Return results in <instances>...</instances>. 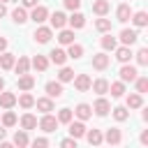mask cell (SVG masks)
<instances>
[{"label": "cell", "mask_w": 148, "mask_h": 148, "mask_svg": "<svg viewBox=\"0 0 148 148\" xmlns=\"http://www.w3.org/2000/svg\"><path fill=\"white\" fill-rule=\"evenodd\" d=\"M46 95H49L51 99L62 97V83H60V81H49V83H46Z\"/></svg>", "instance_id": "8992f818"}, {"label": "cell", "mask_w": 148, "mask_h": 148, "mask_svg": "<svg viewBox=\"0 0 148 148\" xmlns=\"http://www.w3.org/2000/svg\"><path fill=\"white\" fill-rule=\"evenodd\" d=\"M7 14V7H5V2H0V18Z\"/></svg>", "instance_id": "681fc988"}, {"label": "cell", "mask_w": 148, "mask_h": 148, "mask_svg": "<svg viewBox=\"0 0 148 148\" xmlns=\"http://www.w3.org/2000/svg\"><path fill=\"white\" fill-rule=\"evenodd\" d=\"M51 35H53V30H51V28H46V25H42V23H39V25H37V30H35V35H32V37H35V42H39V44H46V42H49V39H51Z\"/></svg>", "instance_id": "277c9868"}, {"label": "cell", "mask_w": 148, "mask_h": 148, "mask_svg": "<svg viewBox=\"0 0 148 148\" xmlns=\"http://www.w3.org/2000/svg\"><path fill=\"white\" fill-rule=\"evenodd\" d=\"M72 79H74V69L62 67V69H60V74H58V81H60V83H67V81H72Z\"/></svg>", "instance_id": "8d00e7d4"}, {"label": "cell", "mask_w": 148, "mask_h": 148, "mask_svg": "<svg viewBox=\"0 0 148 148\" xmlns=\"http://www.w3.org/2000/svg\"><path fill=\"white\" fill-rule=\"evenodd\" d=\"M95 28H97L99 32H109V30H111V21H109V18H97V21H95Z\"/></svg>", "instance_id": "ab89813d"}, {"label": "cell", "mask_w": 148, "mask_h": 148, "mask_svg": "<svg viewBox=\"0 0 148 148\" xmlns=\"http://www.w3.org/2000/svg\"><path fill=\"white\" fill-rule=\"evenodd\" d=\"M35 106H37L42 113H51V111H53V99H51V97H39V99H35Z\"/></svg>", "instance_id": "e0dca14e"}, {"label": "cell", "mask_w": 148, "mask_h": 148, "mask_svg": "<svg viewBox=\"0 0 148 148\" xmlns=\"http://www.w3.org/2000/svg\"><path fill=\"white\" fill-rule=\"evenodd\" d=\"M67 46H69V49H67V58L79 60V58L83 56V46H81V44H74V42H72V44H67Z\"/></svg>", "instance_id": "f546056e"}, {"label": "cell", "mask_w": 148, "mask_h": 148, "mask_svg": "<svg viewBox=\"0 0 148 148\" xmlns=\"http://www.w3.org/2000/svg\"><path fill=\"white\" fill-rule=\"evenodd\" d=\"M141 143H148V132H141Z\"/></svg>", "instance_id": "f907efd6"}, {"label": "cell", "mask_w": 148, "mask_h": 148, "mask_svg": "<svg viewBox=\"0 0 148 148\" xmlns=\"http://www.w3.org/2000/svg\"><path fill=\"white\" fill-rule=\"evenodd\" d=\"M90 88H92L97 95H104V92H109V81H106V79H97V81H90Z\"/></svg>", "instance_id": "603a6c76"}, {"label": "cell", "mask_w": 148, "mask_h": 148, "mask_svg": "<svg viewBox=\"0 0 148 148\" xmlns=\"http://www.w3.org/2000/svg\"><path fill=\"white\" fill-rule=\"evenodd\" d=\"M104 141H106V143H111V146H118V143L123 141V134H120V130H118V127H111V130H106V134H104Z\"/></svg>", "instance_id": "30bf717a"}, {"label": "cell", "mask_w": 148, "mask_h": 148, "mask_svg": "<svg viewBox=\"0 0 148 148\" xmlns=\"http://www.w3.org/2000/svg\"><path fill=\"white\" fill-rule=\"evenodd\" d=\"M62 2H65V7H67V9H72V12L81 7V0H62Z\"/></svg>", "instance_id": "f6af8a7d"}, {"label": "cell", "mask_w": 148, "mask_h": 148, "mask_svg": "<svg viewBox=\"0 0 148 148\" xmlns=\"http://www.w3.org/2000/svg\"><path fill=\"white\" fill-rule=\"evenodd\" d=\"M136 39H139V32H136V30H130V28H125V30L120 32V42H123L125 46H132Z\"/></svg>", "instance_id": "5bb4252c"}, {"label": "cell", "mask_w": 148, "mask_h": 148, "mask_svg": "<svg viewBox=\"0 0 148 148\" xmlns=\"http://www.w3.org/2000/svg\"><path fill=\"white\" fill-rule=\"evenodd\" d=\"M49 56H51V62L58 65V67H62V65L67 62V51H62V49H53Z\"/></svg>", "instance_id": "9a60e30c"}, {"label": "cell", "mask_w": 148, "mask_h": 148, "mask_svg": "<svg viewBox=\"0 0 148 148\" xmlns=\"http://www.w3.org/2000/svg\"><path fill=\"white\" fill-rule=\"evenodd\" d=\"M58 42L60 44H72L74 42V30H65V28H60V35H58Z\"/></svg>", "instance_id": "d6a6232c"}, {"label": "cell", "mask_w": 148, "mask_h": 148, "mask_svg": "<svg viewBox=\"0 0 148 148\" xmlns=\"http://www.w3.org/2000/svg\"><path fill=\"white\" fill-rule=\"evenodd\" d=\"M14 62H16L14 53H7V51H2V53H0V67H2V69H12V67H14Z\"/></svg>", "instance_id": "44dd1931"}, {"label": "cell", "mask_w": 148, "mask_h": 148, "mask_svg": "<svg viewBox=\"0 0 148 148\" xmlns=\"http://www.w3.org/2000/svg\"><path fill=\"white\" fill-rule=\"evenodd\" d=\"M14 143H16L18 148H23V146H28V143H30V139H28V132H25V130H21V132H16V134H14Z\"/></svg>", "instance_id": "e575fe53"}, {"label": "cell", "mask_w": 148, "mask_h": 148, "mask_svg": "<svg viewBox=\"0 0 148 148\" xmlns=\"http://www.w3.org/2000/svg\"><path fill=\"white\" fill-rule=\"evenodd\" d=\"M35 5H39V0H23V7H35Z\"/></svg>", "instance_id": "7dc6e473"}, {"label": "cell", "mask_w": 148, "mask_h": 148, "mask_svg": "<svg viewBox=\"0 0 148 148\" xmlns=\"http://www.w3.org/2000/svg\"><path fill=\"white\" fill-rule=\"evenodd\" d=\"M37 125H39V130H44V132H56V130H58V118L51 116V113H44Z\"/></svg>", "instance_id": "6da1fadb"}, {"label": "cell", "mask_w": 148, "mask_h": 148, "mask_svg": "<svg viewBox=\"0 0 148 148\" xmlns=\"http://www.w3.org/2000/svg\"><path fill=\"white\" fill-rule=\"evenodd\" d=\"M143 104V97L139 95V92H132V95H127V106L130 109H139Z\"/></svg>", "instance_id": "836d02e7"}, {"label": "cell", "mask_w": 148, "mask_h": 148, "mask_svg": "<svg viewBox=\"0 0 148 148\" xmlns=\"http://www.w3.org/2000/svg\"><path fill=\"white\" fill-rule=\"evenodd\" d=\"M32 67L39 69V72H44V69L49 67V60H46L44 56H35V58H32Z\"/></svg>", "instance_id": "d590c367"}, {"label": "cell", "mask_w": 148, "mask_h": 148, "mask_svg": "<svg viewBox=\"0 0 148 148\" xmlns=\"http://www.w3.org/2000/svg\"><path fill=\"white\" fill-rule=\"evenodd\" d=\"M28 18H32V21L39 25V23H44V21L49 18V9H46L44 5H35V7H32V14H30Z\"/></svg>", "instance_id": "3957f363"}, {"label": "cell", "mask_w": 148, "mask_h": 148, "mask_svg": "<svg viewBox=\"0 0 148 148\" xmlns=\"http://www.w3.org/2000/svg\"><path fill=\"white\" fill-rule=\"evenodd\" d=\"M2 90H5V79L0 76V92H2Z\"/></svg>", "instance_id": "f5cc1de1"}, {"label": "cell", "mask_w": 148, "mask_h": 148, "mask_svg": "<svg viewBox=\"0 0 148 148\" xmlns=\"http://www.w3.org/2000/svg\"><path fill=\"white\" fill-rule=\"evenodd\" d=\"M2 125H5V127H14V125H16V113L5 111V116H2Z\"/></svg>", "instance_id": "b9f144b4"}, {"label": "cell", "mask_w": 148, "mask_h": 148, "mask_svg": "<svg viewBox=\"0 0 148 148\" xmlns=\"http://www.w3.org/2000/svg\"><path fill=\"white\" fill-rule=\"evenodd\" d=\"M49 18H51V28H56V30L65 28V23H67V16L62 12H53V14H49Z\"/></svg>", "instance_id": "7c38bea8"}, {"label": "cell", "mask_w": 148, "mask_h": 148, "mask_svg": "<svg viewBox=\"0 0 148 148\" xmlns=\"http://www.w3.org/2000/svg\"><path fill=\"white\" fill-rule=\"evenodd\" d=\"M16 102H18L21 109H30V106H35V97H32L30 92H23L21 97H16Z\"/></svg>", "instance_id": "1f68e13d"}, {"label": "cell", "mask_w": 148, "mask_h": 148, "mask_svg": "<svg viewBox=\"0 0 148 148\" xmlns=\"http://www.w3.org/2000/svg\"><path fill=\"white\" fill-rule=\"evenodd\" d=\"M12 21L18 23V25H23V23L28 21V12H25V7H16V9L12 12Z\"/></svg>", "instance_id": "d6986e66"}, {"label": "cell", "mask_w": 148, "mask_h": 148, "mask_svg": "<svg viewBox=\"0 0 148 148\" xmlns=\"http://www.w3.org/2000/svg\"><path fill=\"white\" fill-rule=\"evenodd\" d=\"M5 134H7V130H5V125L0 127V141H5Z\"/></svg>", "instance_id": "816d5d0a"}, {"label": "cell", "mask_w": 148, "mask_h": 148, "mask_svg": "<svg viewBox=\"0 0 148 148\" xmlns=\"http://www.w3.org/2000/svg\"><path fill=\"white\" fill-rule=\"evenodd\" d=\"M74 116H76L79 120H88V118L92 116V106H90V104H86V102H81V104H76Z\"/></svg>", "instance_id": "52a82bcc"}, {"label": "cell", "mask_w": 148, "mask_h": 148, "mask_svg": "<svg viewBox=\"0 0 148 148\" xmlns=\"http://www.w3.org/2000/svg\"><path fill=\"white\" fill-rule=\"evenodd\" d=\"M136 67L134 65H127V62H123V67H120V81L123 83H132L134 79H136Z\"/></svg>", "instance_id": "7a4b0ae2"}, {"label": "cell", "mask_w": 148, "mask_h": 148, "mask_svg": "<svg viewBox=\"0 0 148 148\" xmlns=\"http://www.w3.org/2000/svg\"><path fill=\"white\" fill-rule=\"evenodd\" d=\"M67 23L72 25V30H79V28H83V25H86V16H83L81 12H76V9H74V14L67 18Z\"/></svg>", "instance_id": "4fadbf2b"}, {"label": "cell", "mask_w": 148, "mask_h": 148, "mask_svg": "<svg viewBox=\"0 0 148 148\" xmlns=\"http://www.w3.org/2000/svg\"><path fill=\"white\" fill-rule=\"evenodd\" d=\"M14 69H16V74H25V72L30 69V60H28L25 56H21V58L14 62Z\"/></svg>", "instance_id": "4dcf8cb0"}, {"label": "cell", "mask_w": 148, "mask_h": 148, "mask_svg": "<svg viewBox=\"0 0 148 148\" xmlns=\"http://www.w3.org/2000/svg\"><path fill=\"white\" fill-rule=\"evenodd\" d=\"M5 49H7V39H5V37H0V53H2Z\"/></svg>", "instance_id": "c3c4849f"}, {"label": "cell", "mask_w": 148, "mask_h": 148, "mask_svg": "<svg viewBox=\"0 0 148 148\" xmlns=\"http://www.w3.org/2000/svg\"><path fill=\"white\" fill-rule=\"evenodd\" d=\"M92 111H95L97 116H106V113L111 111V104H109V102H106V99H104V97L99 95V99H97V102L92 104Z\"/></svg>", "instance_id": "2e32d148"}, {"label": "cell", "mask_w": 148, "mask_h": 148, "mask_svg": "<svg viewBox=\"0 0 148 148\" xmlns=\"http://www.w3.org/2000/svg\"><path fill=\"white\" fill-rule=\"evenodd\" d=\"M99 44H102V49H104V51H113V49L118 46V42H116V37H111L109 32H104V37L99 39Z\"/></svg>", "instance_id": "83f0119b"}, {"label": "cell", "mask_w": 148, "mask_h": 148, "mask_svg": "<svg viewBox=\"0 0 148 148\" xmlns=\"http://www.w3.org/2000/svg\"><path fill=\"white\" fill-rule=\"evenodd\" d=\"M16 104V95L14 92H0V106L2 109H12Z\"/></svg>", "instance_id": "4316f807"}, {"label": "cell", "mask_w": 148, "mask_h": 148, "mask_svg": "<svg viewBox=\"0 0 148 148\" xmlns=\"http://www.w3.org/2000/svg\"><path fill=\"white\" fill-rule=\"evenodd\" d=\"M69 125V136H74V139H81L83 134H86V125H83V120H69L67 123Z\"/></svg>", "instance_id": "ba28073f"}, {"label": "cell", "mask_w": 148, "mask_h": 148, "mask_svg": "<svg viewBox=\"0 0 148 148\" xmlns=\"http://www.w3.org/2000/svg\"><path fill=\"white\" fill-rule=\"evenodd\" d=\"M32 86H35V76H30L28 72L25 74H18V88L21 90H30Z\"/></svg>", "instance_id": "7402d4cb"}, {"label": "cell", "mask_w": 148, "mask_h": 148, "mask_svg": "<svg viewBox=\"0 0 148 148\" xmlns=\"http://www.w3.org/2000/svg\"><path fill=\"white\" fill-rule=\"evenodd\" d=\"M113 51H116V60H118V62H130V58H132V51H130V46H125V44H123L120 49L116 46Z\"/></svg>", "instance_id": "ac0fdd59"}, {"label": "cell", "mask_w": 148, "mask_h": 148, "mask_svg": "<svg viewBox=\"0 0 148 148\" xmlns=\"http://www.w3.org/2000/svg\"><path fill=\"white\" fill-rule=\"evenodd\" d=\"M32 146H35V148H37V146H39V148H44V146H49V139L39 136V139H35V141H32Z\"/></svg>", "instance_id": "bcb514c9"}, {"label": "cell", "mask_w": 148, "mask_h": 148, "mask_svg": "<svg viewBox=\"0 0 148 148\" xmlns=\"http://www.w3.org/2000/svg\"><path fill=\"white\" fill-rule=\"evenodd\" d=\"M130 18H132V23H134L136 28H146V25H148V14H146V12H136V14L132 12Z\"/></svg>", "instance_id": "ffe728a7"}, {"label": "cell", "mask_w": 148, "mask_h": 148, "mask_svg": "<svg viewBox=\"0 0 148 148\" xmlns=\"http://www.w3.org/2000/svg\"><path fill=\"white\" fill-rule=\"evenodd\" d=\"M60 146H62V148H76V139H74V136L62 139V141H60Z\"/></svg>", "instance_id": "ee69618b"}, {"label": "cell", "mask_w": 148, "mask_h": 148, "mask_svg": "<svg viewBox=\"0 0 148 148\" xmlns=\"http://www.w3.org/2000/svg\"><path fill=\"white\" fill-rule=\"evenodd\" d=\"M0 2H7V0H0Z\"/></svg>", "instance_id": "db71d44e"}, {"label": "cell", "mask_w": 148, "mask_h": 148, "mask_svg": "<svg viewBox=\"0 0 148 148\" xmlns=\"http://www.w3.org/2000/svg\"><path fill=\"white\" fill-rule=\"evenodd\" d=\"M136 62H139V65H148V49H139V53H136Z\"/></svg>", "instance_id": "7bdbcfd3"}, {"label": "cell", "mask_w": 148, "mask_h": 148, "mask_svg": "<svg viewBox=\"0 0 148 148\" xmlns=\"http://www.w3.org/2000/svg\"><path fill=\"white\" fill-rule=\"evenodd\" d=\"M130 16H132V7H130L127 2H123V5L116 9V18H118L120 23H127V21H130Z\"/></svg>", "instance_id": "8fae6325"}, {"label": "cell", "mask_w": 148, "mask_h": 148, "mask_svg": "<svg viewBox=\"0 0 148 148\" xmlns=\"http://www.w3.org/2000/svg\"><path fill=\"white\" fill-rule=\"evenodd\" d=\"M83 136L88 139V143H90V146H99V143L104 141V136H102V132H99V130H90V132H86Z\"/></svg>", "instance_id": "d4e9b609"}, {"label": "cell", "mask_w": 148, "mask_h": 148, "mask_svg": "<svg viewBox=\"0 0 148 148\" xmlns=\"http://www.w3.org/2000/svg\"><path fill=\"white\" fill-rule=\"evenodd\" d=\"M111 9V5H109V0H95L92 2V12L97 14V16H104L106 12Z\"/></svg>", "instance_id": "484cf974"}, {"label": "cell", "mask_w": 148, "mask_h": 148, "mask_svg": "<svg viewBox=\"0 0 148 148\" xmlns=\"http://www.w3.org/2000/svg\"><path fill=\"white\" fill-rule=\"evenodd\" d=\"M109 92H111V97H123V95H125V83H123V81L109 83Z\"/></svg>", "instance_id": "f1b7e54d"}, {"label": "cell", "mask_w": 148, "mask_h": 148, "mask_svg": "<svg viewBox=\"0 0 148 148\" xmlns=\"http://www.w3.org/2000/svg\"><path fill=\"white\" fill-rule=\"evenodd\" d=\"M21 127H23L25 132H28V130H35V127H37V118H35L32 113H23V116H21Z\"/></svg>", "instance_id": "cb8c5ba5"}, {"label": "cell", "mask_w": 148, "mask_h": 148, "mask_svg": "<svg viewBox=\"0 0 148 148\" xmlns=\"http://www.w3.org/2000/svg\"><path fill=\"white\" fill-rule=\"evenodd\" d=\"M134 83H136V92H139V95H143V92L148 90V79H146V76H136Z\"/></svg>", "instance_id": "f35d334b"}, {"label": "cell", "mask_w": 148, "mask_h": 148, "mask_svg": "<svg viewBox=\"0 0 148 148\" xmlns=\"http://www.w3.org/2000/svg\"><path fill=\"white\" fill-rule=\"evenodd\" d=\"M72 81H74V88H76L79 92L90 90V76H88V74H79V76H74Z\"/></svg>", "instance_id": "5b68a950"}, {"label": "cell", "mask_w": 148, "mask_h": 148, "mask_svg": "<svg viewBox=\"0 0 148 148\" xmlns=\"http://www.w3.org/2000/svg\"><path fill=\"white\" fill-rule=\"evenodd\" d=\"M113 118H116L118 123H123V120L130 118V111H127L125 106H116V109H113Z\"/></svg>", "instance_id": "74e56055"}, {"label": "cell", "mask_w": 148, "mask_h": 148, "mask_svg": "<svg viewBox=\"0 0 148 148\" xmlns=\"http://www.w3.org/2000/svg\"><path fill=\"white\" fill-rule=\"evenodd\" d=\"M72 118H74L72 109H60V111H58V123H69Z\"/></svg>", "instance_id": "60d3db41"}, {"label": "cell", "mask_w": 148, "mask_h": 148, "mask_svg": "<svg viewBox=\"0 0 148 148\" xmlns=\"http://www.w3.org/2000/svg\"><path fill=\"white\" fill-rule=\"evenodd\" d=\"M109 62H111V58H109L106 53H95V56H92V67H95V69H99V72H102V69H106V67H109Z\"/></svg>", "instance_id": "9c48e42d"}]
</instances>
